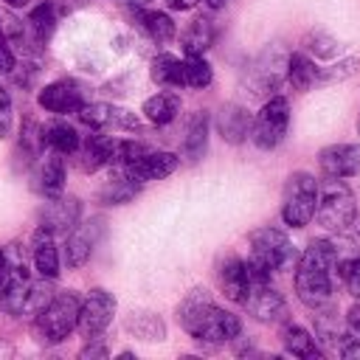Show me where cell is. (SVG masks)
Returning a JSON list of instances; mask_svg holds the SVG:
<instances>
[{
    "label": "cell",
    "instance_id": "b9f144b4",
    "mask_svg": "<svg viewBox=\"0 0 360 360\" xmlns=\"http://www.w3.org/2000/svg\"><path fill=\"white\" fill-rule=\"evenodd\" d=\"M346 323H349V329L360 338V304H354L352 309H349V315H346Z\"/></svg>",
    "mask_w": 360,
    "mask_h": 360
},
{
    "label": "cell",
    "instance_id": "2e32d148",
    "mask_svg": "<svg viewBox=\"0 0 360 360\" xmlns=\"http://www.w3.org/2000/svg\"><path fill=\"white\" fill-rule=\"evenodd\" d=\"M101 219H90V222H76L65 236V259H68V267H82L90 253H93V245L96 239L101 236Z\"/></svg>",
    "mask_w": 360,
    "mask_h": 360
},
{
    "label": "cell",
    "instance_id": "ac0fdd59",
    "mask_svg": "<svg viewBox=\"0 0 360 360\" xmlns=\"http://www.w3.org/2000/svg\"><path fill=\"white\" fill-rule=\"evenodd\" d=\"M219 287H222V292H225V298L228 301H233V304H245V298H248V290H250V276H248V264H245V259H239V256H225V262L219 264Z\"/></svg>",
    "mask_w": 360,
    "mask_h": 360
},
{
    "label": "cell",
    "instance_id": "7a4b0ae2",
    "mask_svg": "<svg viewBox=\"0 0 360 360\" xmlns=\"http://www.w3.org/2000/svg\"><path fill=\"white\" fill-rule=\"evenodd\" d=\"M338 259H340L338 245L329 239H312L304 248L295 267V295L304 307L318 309L332 301Z\"/></svg>",
    "mask_w": 360,
    "mask_h": 360
},
{
    "label": "cell",
    "instance_id": "f6af8a7d",
    "mask_svg": "<svg viewBox=\"0 0 360 360\" xmlns=\"http://www.w3.org/2000/svg\"><path fill=\"white\" fill-rule=\"evenodd\" d=\"M3 3H6L8 8H25V6L31 3V0H3Z\"/></svg>",
    "mask_w": 360,
    "mask_h": 360
},
{
    "label": "cell",
    "instance_id": "83f0119b",
    "mask_svg": "<svg viewBox=\"0 0 360 360\" xmlns=\"http://www.w3.org/2000/svg\"><path fill=\"white\" fill-rule=\"evenodd\" d=\"M141 112H143L152 124L166 127V124H172V121L177 118V112H180V96L172 93V90H160V93H155V96H149V98L143 101Z\"/></svg>",
    "mask_w": 360,
    "mask_h": 360
},
{
    "label": "cell",
    "instance_id": "5b68a950",
    "mask_svg": "<svg viewBox=\"0 0 360 360\" xmlns=\"http://www.w3.org/2000/svg\"><path fill=\"white\" fill-rule=\"evenodd\" d=\"M79 295L65 290V292H53V298L34 315V332L42 343H62L79 321Z\"/></svg>",
    "mask_w": 360,
    "mask_h": 360
},
{
    "label": "cell",
    "instance_id": "44dd1931",
    "mask_svg": "<svg viewBox=\"0 0 360 360\" xmlns=\"http://www.w3.org/2000/svg\"><path fill=\"white\" fill-rule=\"evenodd\" d=\"M34 267L48 281H53L59 276V250L53 245V233L45 228H37V233H34Z\"/></svg>",
    "mask_w": 360,
    "mask_h": 360
},
{
    "label": "cell",
    "instance_id": "1f68e13d",
    "mask_svg": "<svg viewBox=\"0 0 360 360\" xmlns=\"http://www.w3.org/2000/svg\"><path fill=\"white\" fill-rule=\"evenodd\" d=\"M115 172V169H112ZM138 194V183H132L129 177H124L121 172H115V177L98 191V202L101 205H124Z\"/></svg>",
    "mask_w": 360,
    "mask_h": 360
},
{
    "label": "cell",
    "instance_id": "9c48e42d",
    "mask_svg": "<svg viewBox=\"0 0 360 360\" xmlns=\"http://www.w3.org/2000/svg\"><path fill=\"white\" fill-rule=\"evenodd\" d=\"M115 295L96 287L84 295V301L79 304V321H76V329L84 340H98L101 332L112 323V315H115Z\"/></svg>",
    "mask_w": 360,
    "mask_h": 360
},
{
    "label": "cell",
    "instance_id": "8d00e7d4",
    "mask_svg": "<svg viewBox=\"0 0 360 360\" xmlns=\"http://www.w3.org/2000/svg\"><path fill=\"white\" fill-rule=\"evenodd\" d=\"M357 70H360V59H357V56L338 59V62H332L329 68H318V87H323V84H335V82H343V79L354 76Z\"/></svg>",
    "mask_w": 360,
    "mask_h": 360
},
{
    "label": "cell",
    "instance_id": "74e56055",
    "mask_svg": "<svg viewBox=\"0 0 360 360\" xmlns=\"http://www.w3.org/2000/svg\"><path fill=\"white\" fill-rule=\"evenodd\" d=\"M335 273H338V278L346 284V290H349L354 298H360V253L340 256Z\"/></svg>",
    "mask_w": 360,
    "mask_h": 360
},
{
    "label": "cell",
    "instance_id": "f546056e",
    "mask_svg": "<svg viewBox=\"0 0 360 360\" xmlns=\"http://www.w3.org/2000/svg\"><path fill=\"white\" fill-rule=\"evenodd\" d=\"M149 76L160 87H183V62L174 53H158L149 62Z\"/></svg>",
    "mask_w": 360,
    "mask_h": 360
},
{
    "label": "cell",
    "instance_id": "e575fe53",
    "mask_svg": "<svg viewBox=\"0 0 360 360\" xmlns=\"http://www.w3.org/2000/svg\"><path fill=\"white\" fill-rule=\"evenodd\" d=\"M183 82L188 87L202 90V87H208L214 82V70L202 56H186L183 59Z\"/></svg>",
    "mask_w": 360,
    "mask_h": 360
},
{
    "label": "cell",
    "instance_id": "52a82bcc",
    "mask_svg": "<svg viewBox=\"0 0 360 360\" xmlns=\"http://www.w3.org/2000/svg\"><path fill=\"white\" fill-rule=\"evenodd\" d=\"M284 79H287V53L278 45H270L248 68L245 87L250 90V98H270L284 84Z\"/></svg>",
    "mask_w": 360,
    "mask_h": 360
},
{
    "label": "cell",
    "instance_id": "ba28073f",
    "mask_svg": "<svg viewBox=\"0 0 360 360\" xmlns=\"http://www.w3.org/2000/svg\"><path fill=\"white\" fill-rule=\"evenodd\" d=\"M290 127V104L284 96H270L264 98L262 110L250 121V141L259 149H276Z\"/></svg>",
    "mask_w": 360,
    "mask_h": 360
},
{
    "label": "cell",
    "instance_id": "30bf717a",
    "mask_svg": "<svg viewBox=\"0 0 360 360\" xmlns=\"http://www.w3.org/2000/svg\"><path fill=\"white\" fill-rule=\"evenodd\" d=\"M76 115L84 127H90L96 132H135V129H141V121L132 110L104 104V101H96V104L84 101Z\"/></svg>",
    "mask_w": 360,
    "mask_h": 360
},
{
    "label": "cell",
    "instance_id": "f1b7e54d",
    "mask_svg": "<svg viewBox=\"0 0 360 360\" xmlns=\"http://www.w3.org/2000/svg\"><path fill=\"white\" fill-rule=\"evenodd\" d=\"M205 146H208V112L205 110H197L188 124H186V138H183V155L188 160H200L205 155Z\"/></svg>",
    "mask_w": 360,
    "mask_h": 360
},
{
    "label": "cell",
    "instance_id": "d6a6232c",
    "mask_svg": "<svg viewBox=\"0 0 360 360\" xmlns=\"http://www.w3.org/2000/svg\"><path fill=\"white\" fill-rule=\"evenodd\" d=\"M28 28H31L37 45H45L48 37H51L53 28H56V6H53V3H39V6L28 14Z\"/></svg>",
    "mask_w": 360,
    "mask_h": 360
},
{
    "label": "cell",
    "instance_id": "6da1fadb",
    "mask_svg": "<svg viewBox=\"0 0 360 360\" xmlns=\"http://www.w3.org/2000/svg\"><path fill=\"white\" fill-rule=\"evenodd\" d=\"M177 323L183 326L186 335H191L200 343H231L239 338L242 332V321L217 307V301L211 298V292L205 287H194L180 304H177Z\"/></svg>",
    "mask_w": 360,
    "mask_h": 360
},
{
    "label": "cell",
    "instance_id": "9a60e30c",
    "mask_svg": "<svg viewBox=\"0 0 360 360\" xmlns=\"http://www.w3.org/2000/svg\"><path fill=\"white\" fill-rule=\"evenodd\" d=\"M76 155V166L87 174L104 169V166H112V158H115V138L110 135H101L93 129V135H87L84 141H79V149L73 152Z\"/></svg>",
    "mask_w": 360,
    "mask_h": 360
},
{
    "label": "cell",
    "instance_id": "4316f807",
    "mask_svg": "<svg viewBox=\"0 0 360 360\" xmlns=\"http://www.w3.org/2000/svg\"><path fill=\"white\" fill-rule=\"evenodd\" d=\"M287 82L298 90L307 93L318 87V65L309 53H287Z\"/></svg>",
    "mask_w": 360,
    "mask_h": 360
},
{
    "label": "cell",
    "instance_id": "8992f818",
    "mask_svg": "<svg viewBox=\"0 0 360 360\" xmlns=\"http://www.w3.org/2000/svg\"><path fill=\"white\" fill-rule=\"evenodd\" d=\"M315 202H318V180L309 172H292L284 183L281 219L290 228H304L315 217Z\"/></svg>",
    "mask_w": 360,
    "mask_h": 360
},
{
    "label": "cell",
    "instance_id": "4dcf8cb0",
    "mask_svg": "<svg viewBox=\"0 0 360 360\" xmlns=\"http://www.w3.org/2000/svg\"><path fill=\"white\" fill-rule=\"evenodd\" d=\"M62 188H65V163L59 152H51L39 166V191L51 200V197H59Z\"/></svg>",
    "mask_w": 360,
    "mask_h": 360
},
{
    "label": "cell",
    "instance_id": "d4e9b609",
    "mask_svg": "<svg viewBox=\"0 0 360 360\" xmlns=\"http://www.w3.org/2000/svg\"><path fill=\"white\" fill-rule=\"evenodd\" d=\"M281 346H284L287 354L301 357V360H318L323 354L321 346L315 343V338L304 326H298V323H284V329H281Z\"/></svg>",
    "mask_w": 360,
    "mask_h": 360
},
{
    "label": "cell",
    "instance_id": "277c9868",
    "mask_svg": "<svg viewBox=\"0 0 360 360\" xmlns=\"http://www.w3.org/2000/svg\"><path fill=\"white\" fill-rule=\"evenodd\" d=\"M357 217V200L354 191L338 180V177H326V183L318 186V202H315V217L321 228L332 231V233H346L352 228Z\"/></svg>",
    "mask_w": 360,
    "mask_h": 360
},
{
    "label": "cell",
    "instance_id": "7402d4cb",
    "mask_svg": "<svg viewBox=\"0 0 360 360\" xmlns=\"http://www.w3.org/2000/svg\"><path fill=\"white\" fill-rule=\"evenodd\" d=\"M315 315H312V321H315V338L329 349V352H338V346H340V340L346 338V332H343V323H340V318H338V312H335V304L329 301V304H323V307H318V309H312Z\"/></svg>",
    "mask_w": 360,
    "mask_h": 360
},
{
    "label": "cell",
    "instance_id": "5bb4252c",
    "mask_svg": "<svg viewBox=\"0 0 360 360\" xmlns=\"http://www.w3.org/2000/svg\"><path fill=\"white\" fill-rule=\"evenodd\" d=\"M323 177H354L360 174V143H332L318 155Z\"/></svg>",
    "mask_w": 360,
    "mask_h": 360
},
{
    "label": "cell",
    "instance_id": "484cf974",
    "mask_svg": "<svg viewBox=\"0 0 360 360\" xmlns=\"http://www.w3.org/2000/svg\"><path fill=\"white\" fill-rule=\"evenodd\" d=\"M135 22H138V28H141L149 39H155V42H172L174 34H177V28H174V22H172V17H169L166 11L135 8Z\"/></svg>",
    "mask_w": 360,
    "mask_h": 360
},
{
    "label": "cell",
    "instance_id": "ab89813d",
    "mask_svg": "<svg viewBox=\"0 0 360 360\" xmlns=\"http://www.w3.org/2000/svg\"><path fill=\"white\" fill-rule=\"evenodd\" d=\"M338 354L346 357V360H360V338H357L354 332L346 335V338L340 340V346H338Z\"/></svg>",
    "mask_w": 360,
    "mask_h": 360
},
{
    "label": "cell",
    "instance_id": "e0dca14e",
    "mask_svg": "<svg viewBox=\"0 0 360 360\" xmlns=\"http://www.w3.org/2000/svg\"><path fill=\"white\" fill-rule=\"evenodd\" d=\"M79 214H82V202L79 197H51V202H45L42 208V225L45 231L51 233H68L76 222H79Z\"/></svg>",
    "mask_w": 360,
    "mask_h": 360
},
{
    "label": "cell",
    "instance_id": "ee69618b",
    "mask_svg": "<svg viewBox=\"0 0 360 360\" xmlns=\"http://www.w3.org/2000/svg\"><path fill=\"white\" fill-rule=\"evenodd\" d=\"M82 357H107V349L104 346H87V349H82Z\"/></svg>",
    "mask_w": 360,
    "mask_h": 360
},
{
    "label": "cell",
    "instance_id": "f35d334b",
    "mask_svg": "<svg viewBox=\"0 0 360 360\" xmlns=\"http://www.w3.org/2000/svg\"><path fill=\"white\" fill-rule=\"evenodd\" d=\"M11 118H14V112H11V96L0 84V138H6L11 132Z\"/></svg>",
    "mask_w": 360,
    "mask_h": 360
},
{
    "label": "cell",
    "instance_id": "60d3db41",
    "mask_svg": "<svg viewBox=\"0 0 360 360\" xmlns=\"http://www.w3.org/2000/svg\"><path fill=\"white\" fill-rule=\"evenodd\" d=\"M14 68H17L14 51H11V45L0 37V73H3V76H8V73H14Z\"/></svg>",
    "mask_w": 360,
    "mask_h": 360
},
{
    "label": "cell",
    "instance_id": "bcb514c9",
    "mask_svg": "<svg viewBox=\"0 0 360 360\" xmlns=\"http://www.w3.org/2000/svg\"><path fill=\"white\" fill-rule=\"evenodd\" d=\"M225 3H228V0H205V6H208V8H222Z\"/></svg>",
    "mask_w": 360,
    "mask_h": 360
},
{
    "label": "cell",
    "instance_id": "603a6c76",
    "mask_svg": "<svg viewBox=\"0 0 360 360\" xmlns=\"http://www.w3.org/2000/svg\"><path fill=\"white\" fill-rule=\"evenodd\" d=\"M217 39V28L208 17H197L186 25V31L180 34V45L186 51V56H202Z\"/></svg>",
    "mask_w": 360,
    "mask_h": 360
},
{
    "label": "cell",
    "instance_id": "836d02e7",
    "mask_svg": "<svg viewBox=\"0 0 360 360\" xmlns=\"http://www.w3.org/2000/svg\"><path fill=\"white\" fill-rule=\"evenodd\" d=\"M53 298V290L48 287V278H42L39 276V281H31L28 278V284H25V295H22V309H20V315H37L48 301Z\"/></svg>",
    "mask_w": 360,
    "mask_h": 360
},
{
    "label": "cell",
    "instance_id": "3957f363",
    "mask_svg": "<svg viewBox=\"0 0 360 360\" xmlns=\"http://www.w3.org/2000/svg\"><path fill=\"white\" fill-rule=\"evenodd\" d=\"M248 242H250V256L245 259V264H248L250 281H267L273 273H281L295 262V250H292L287 233L278 228L264 225V228L253 231L248 236Z\"/></svg>",
    "mask_w": 360,
    "mask_h": 360
},
{
    "label": "cell",
    "instance_id": "7c38bea8",
    "mask_svg": "<svg viewBox=\"0 0 360 360\" xmlns=\"http://www.w3.org/2000/svg\"><path fill=\"white\" fill-rule=\"evenodd\" d=\"M256 321L262 323H281L287 321V301L284 295L267 281H250V290H248V298L242 304Z\"/></svg>",
    "mask_w": 360,
    "mask_h": 360
},
{
    "label": "cell",
    "instance_id": "8fae6325",
    "mask_svg": "<svg viewBox=\"0 0 360 360\" xmlns=\"http://www.w3.org/2000/svg\"><path fill=\"white\" fill-rule=\"evenodd\" d=\"M180 166V158L174 152H158V149H146L143 155H138L135 160L118 166L115 172H121L124 177H129L132 183H149V180H163L169 174H174Z\"/></svg>",
    "mask_w": 360,
    "mask_h": 360
},
{
    "label": "cell",
    "instance_id": "d590c367",
    "mask_svg": "<svg viewBox=\"0 0 360 360\" xmlns=\"http://www.w3.org/2000/svg\"><path fill=\"white\" fill-rule=\"evenodd\" d=\"M304 51L312 53L315 59H335V56L340 53V45H338V39H335L332 34H326V31H309V34L304 37Z\"/></svg>",
    "mask_w": 360,
    "mask_h": 360
},
{
    "label": "cell",
    "instance_id": "ffe728a7",
    "mask_svg": "<svg viewBox=\"0 0 360 360\" xmlns=\"http://www.w3.org/2000/svg\"><path fill=\"white\" fill-rule=\"evenodd\" d=\"M124 329L132 338L143 340V343H160V340H166V323L152 309H132V312H127Z\"/></svg>",
    "mask_w": 360,
    "mask_h": 360
},
{
    "label": "cell",
    "instance_id": "7bdbcfd3",
    "mask_svg": "<svg viewBox=\"0 0 360 360\" xmlns=\"http://www.w3.org/2000/svg\"><path fill=\"white\" fill-rule=\"evenodd\" d=\"M197 3H200V0H166V6H169L172 11H191Z\"/></svg>",
    "mask_w": 360,
    "mask_h": 360
},
{
    "label": "cell",
    "instance_id": "d6986e66",
    "mask_svg": "<svg viewBox=\"0 0 360 360\" xmlns=\"http://www.w3.org/2000/svg\"><path fill=\"white\" fill-rule=\"evenodd\" d=\"M250 112L245 110V107H239V104H225L219 112H217V129H219V135H222V141L225 143H242V141H248V135H250Z\"/></svg>",
    "mask_w": 360,
    "mask_h": 360
},
{
    "label": "cell",
    "instance_id": "cb8c5ba5",
    "mask_svg": "<svg viewBox=\"0 0 360 360\" xmlns=\"http://www.w3.org/2000/svg\"><path fill=\"white\" fill-rule=\"evenodd\" d=\"M79 141L82 138H79L76 127H70L68 121H51L39 129V143L59 155H73L79 149Z\"/></svg>",
    "mask_w": 360,
    "mask_h": 360
},
{
    "label": "cell",
    "instance_id": "4fadbf2b",
    "mask_svg": "<svg viewBox=\"0 0 360 360\" xmlns=\"http://www.w3.org/2000/svg\"><path fill=\"white\" fill-rule=\"evenodd\" d=\"M37 104L53 115H68L79 112V107L84 104V93L73 79H56L37 93Z\"/></svg>",
    "mask_w": 360,
    "mask_h": 360
}]
</instances>
